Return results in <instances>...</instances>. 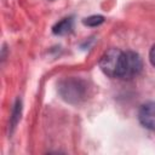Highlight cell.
Masks as SVG:
<instances>
[{"mask_svg": "<svg viewBox=\"0 0 155 155\" xmlns=\"http://www.w3.org/2000/svg\"><path fill=\"white\" fill-rule=\"evenodd\" d=\"M142 68H143V62L138 53L133 51H126V52L122 51L119 70H117V78L131 80L142 71Z\"/></svg>", "mask_w": 155, "mask_h": 155, "instance_id": "cell-1", "label": "cell"}, {"mask_svg": "<svg viewBox=\"0 0 155 155\" xmlns=\"http://www.w3.org/2000/svg\"><path fill=\"white\" fill-rule=\"evenodd\" d=\"M59 94L69 103H78L84 99L86 93V85L84 81L74 78L64 79L59 82L58 86Z\"/></svg>", "mask_w": 155, "mask_h": 155, "instance_id": "cell-2", "label": "cell"}, {"mask_svg": "<svg viewBox=\"0 0 155 155\" xmlns=\"http://www.w3.org/2000/svg\"><path fill=\"white\" fill-rule=\"evenodd\" d=\"M122 51L115 47H111L107 50L101 59H99V68L102 71L110 76V78H117V70H119V64H120V58H121Z\"/></svg>", "mask_w": 155, "mask_h": 155, "instance_id": "cell-3", "label": "cell"}, {"mask_svg": "<svg viewBox=\"0 0 155 155\" xmlns=\"http://www.w3.org/2000/svg\"><path fill=\"white\" fill-rule=\"evenodd\" d=\"M138 120L143 127L155 130V102H148L140 107Z\"/></svg>", "mask_w": 155, "mask_h": 155, "instance_id": "cell-4", "label": "cell"}, {"mask_svg": "<svg viewBox=\"0 0 155 155\" xmlns=\"http://www.w3.org/2000/svg\"><path fill=\"white\" fill-rule=\"evenodd\" d=\"M71 30H73V18L71 17H68V18L59 21L52 28V31L56 35H65V34L70 33Z\"/></svg>", "mask_w": 155, "mask_h": 155, "instance_id": "cell-5", "label": "cell"}, {"mask_svg": "<svg viewBox=\"0 0 155 155\" xmlns=\"http://www.w3.org/2000/svg\"><path fill=\"white\" fill-rule=\"evenodd\" d=\"M103 22H104V17L103 16H97V15L90 16V17H87L82 21V23L85 25H88V27H97V25L102 24Z\"/></svg>", "mask_w": 155, "mask_h": 155, "instance_id": "cell-6", "label": "cell"}, {"mask_svg": "<svg viewBox=\"0 0 155 155\" xmlns=\"http://www.w3.org/2000/svg\"><path fill=\"white\" fill-rule=\"evenodd\" d=\"M21 115V101H17L16 104H15V108H13V111H12V127H15V125L17 124V121L19 120V116Z\"/></svg>", "mask_w": 155, "mask_h": 155, "instance_id": "cell-7", "label": "cell"}, {"mask_svg": "<svg viewBox=\"0 0 155 155\" xmlns=\"http://www.w3.org/2000/svg\"><path fill=\"white\" fill-rule=\"evenodd\" d=\"M149 59H150V63L155 67V44H154L153 47L150 48V52H149Z\"/></svg>", "mask_w": 155, "mask_h": 155, "instance_id": "cell-8", "label": "cell"}]
</instances>
